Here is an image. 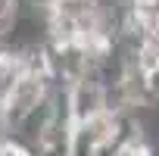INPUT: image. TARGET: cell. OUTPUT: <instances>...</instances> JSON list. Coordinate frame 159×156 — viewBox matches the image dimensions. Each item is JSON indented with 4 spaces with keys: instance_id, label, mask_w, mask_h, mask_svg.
<instances>
[{
    "instance_id": "cell-1",
    "label": "cell",
    "mask_w": 159,
    "mask_h": 156,
    "mask_svg": "<svg viewBox=\"0 0 159 156\" xmlns=\"http://www.w3.org/2000/svg\"><path fill=\"white\" fill-rule=\"evenodd\" d=\"M50 88H53V78L50 75H44V72H22L13 81V91H10V97L3 103V109L10 112L13 125H19L28 112H34L38 103L50 94Z\"/></svg>"
},
{
    "instance_id": "cell-2",
    "label": "cell",
    "mask_w": 159,
    "mask_h": 156,
    "mask_svg": "<svg viewBox=\"0 0 159 156\" xmlns=\"http://www.w3.org/2000/svg\"><path fill=\"white\" fill-rule=\"evenodd\" d=\"M66 106H69L75 122L109 109L106 106V81L100 75H81L78 81L66 85Z\"/></svg>"
}]
</instances>
